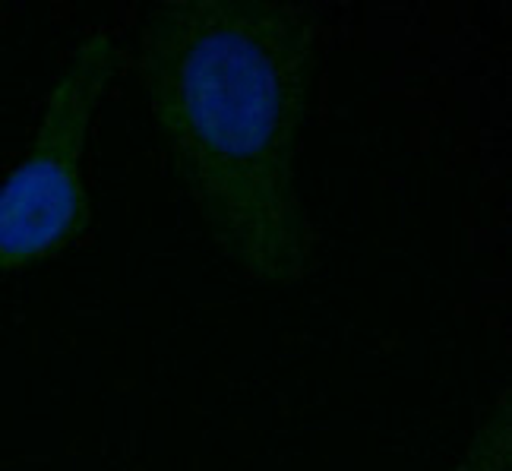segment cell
<instances>
[{
	"label": "cell",
	"mask_w": 512,
	"mask_h": 471,
	"mask_svg": "<svg viewBox=\"0 0 512 471\" xmlns=\"http://www.w3.org/2000/svg\"><path fill=\"white\" fill-rule=\"evenodd\" d=\"M136 70L162 146L212 244L263 285H298L310 225L298 149L320 19L275 0H165L136 26Z\"/></svg>",
	"instance_id": "1"
},
{
	"label": "cell",
	"mask_w": 512,
	"mask_h": 471,
	"mask_svg": "<svg viewBox=\"0 0 512 471\" xmlns=\"http://www.w3.org/2000/svg\"><path fill=\"white\" fill-rule=\"evenodd\" d=\"M121 48L92 32L57 70L23 159L0 181V272L38 266L73 247L92 228L83 152Z\"/></svg>",
	"instance_id": "2"
},
{
	"label": "cell",
	"mask_w": 512,
	"mask_h": 471,
	"mask_svg": "<svg viewBox=\"0 0 512 471\" xmlns=\"http://www.w3.org/2000/svg\"><path fill=\"white\" fill-rule=\"evenodd\" d=\"M509 468V408L506 399L500 402V411H494L471 440L465 459L456 471H506Z\"/></svg>",
	"instance_id": "3"
}]
</instances>
